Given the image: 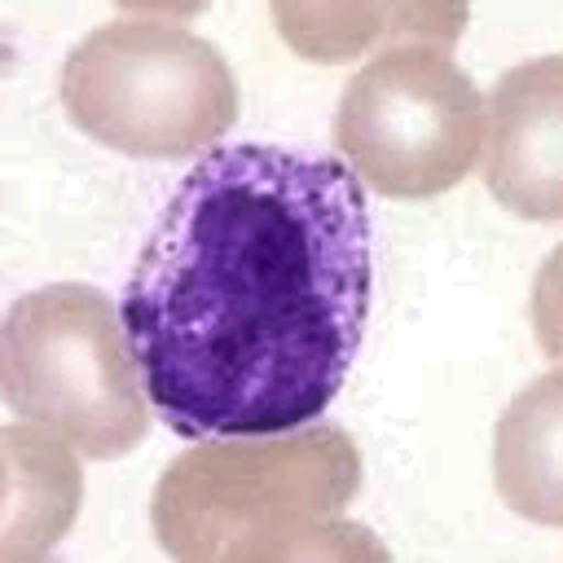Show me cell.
<instances>
[{"instance_id":"2","label":"cell","mask_w":563,"mask_h":563,"mask_svg":"<svg viewBox=\"0 0 563 563\" xmlns=\"http://www.w3.org/2000/svg\"><path fill=\"white\" fill-rule=\"evenodd\" d=\"M356 484L361 457L343 431L308 422L273 435H211L163 471L154 528L180 559L290 554L286 537L312 541Z\"/></svg>"},{"instance_id":"5","label":"cell","mask_w":563,"mask_h":563,"mask_svg":"<svg viewBox=\"0 0 563 563\" xmlns=\"http://www.w3.org/2000/svg\"><path fill=\"white\" fill-rule=\"evenodd\" d=\"M484 123L488 101L453 57L427 44H396L343 84L334 145L365 189L431 198L475 167Z\"/></svg>"},{"instance_id":"1","label":"cell","mask_w":563,"mask_h":563,"mask_svg":"<svg viewBox=\"0 0 563 563\" xmlns=\"http://www.w3.org/2000/svg\"><path fill=\"white\" fill-rule=\"evenodd\" d=\"M119 317L176 435L317 422L365 339V185L330 154L207 150L150 229Z\"/></svg>"},{"instance_id":"6","label":"cell","mask_w":563,"mask_h":563,"mask_svg":"<svg viewBox=\"0 0 563 563\" xmlns=\"http://www.w3.org/2000/svg\"><path fill=\"white\" fill-rule=\"evenodd\" d=\"M484 185L528 220L563 216V57L545 53L501 75L484 123Z\"/></svg>"},{"instance_id":"4","label":"cell","mask_w":563,"mask_h":563,"mask_svg":"<svg viewBox=\"0 0 563 563\" xmlns=\"http://www.w3.org/2000/svg\"><path fill=\"white\" fill-rule=\"evenodd\" d=\"M4 405L84 457H123L150 431L123 317L84 282L22 295L0 330Z\"/></svg>"},{"instance_id":"7","label":"cell","mask_w":563,"mask_h":563,"mask_svg":"<svg viewBox=\"0 0 563 563\" xmlns=\"http://www.w3.org/2000/svg\"><path fill=\"white\" fill-rule=\"evenodd\" d=\"M559 383L563 374L550 369L528 391L515 396L497 427V488L501 497L541 523H559Z\"/></svg>"},{"instance_id":"3","label":"cell","mask_w":563,"mask_h":563,"mask_svg":"<svg viewBox=\"0 0 563 563\" xmlns=\"http://www.w3.org/2000/svg\"><path fill=\"white\" fill-rule=\"evenodd\" d=\"M62 106L110 150L176 158L233 128L238 79L211 40L154 13H119L66 53Z\"/></svg>"}]
</instances>
